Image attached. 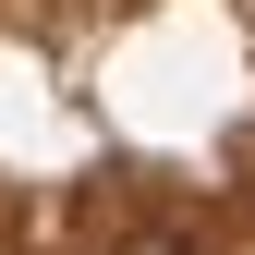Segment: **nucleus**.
Listing matches in <instances>:
<instances>
[{
  "label": "nucleus",
  "mask_w": 255,
  "mask_h": 255,
  "mask_svg": "<svg viewBox=\"0 0 255 255\" xmlns=\"http://www.w3.org/2000/svg\"><path fill=\"white\" fill-rule=\"evenodd\" d=\"M110 255H207V231H195V219H134Z\"/></svg>",
  "instance_id": "obj_1"
}]
</instances>
